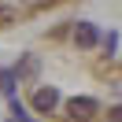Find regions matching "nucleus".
I'll return each mask as SVG.
<instances>
[{"label":"nucleus","instance_id":"obj_2","mask_svg":"<svg viewBox=\"0 0 122 122\" xmlns=\"http://www.w3.org/2000/svg\"><path fill=\"white\" fill-rule=\"evenodd\" d=\"M56 104H59V92H56L52 85H45V89L33 92V107H37V111H52Z\"/></svg>","mask_w":122,"mask_h":122},{"label":"nucleus","instance_id":"obj_1","mask_svg":"<svg viewBox=\"0 0 122 122\" xmlns=\"http://www.w3.org/2000/svg\"><path fill=\"white\" fill-rule=\"evenodd\" d=\"M67 111H70V118H92L100 107H96V100H89V96H74L67 104Z\"/></svg>","mask_w":122,"mask_h":122},{"label":"nucleus","instance_id":"obj_4","mask_svg":"<svg viewBox=\"0 0 122 122\" xmlns=\"http://www.w3.org/2000/svg\"><path fill=\"white\" fill-rule=\"evenodd\" d=\"M107 122H122V107H111L107 111Z\"/></svg>","mask_w":122,"mask_h":122},{"label":"nucleus","instance_id":"obj_3","mask_svg":"<svg viewBox=\"0 0 122 122\" xmlns=\"http://www.w3.org/2000/svg\"><path fill=\"white\" fill-rule=\"evenodd\" d=\"M74 41H78L81 48H92V45H96V30H92V22H78V26H74Z\"/></svg>","mask_w":122,"mask_h":122}]
</instances>
